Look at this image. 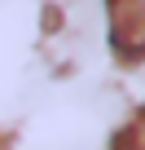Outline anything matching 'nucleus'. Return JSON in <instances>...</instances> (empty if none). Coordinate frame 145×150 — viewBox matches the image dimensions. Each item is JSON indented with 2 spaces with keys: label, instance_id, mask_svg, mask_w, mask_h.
I'll return each mask as SVG.
<instances>
[{
  "label": "nucleus",
  "instance_id": "1",
  "mask_svg": "<svg viewBox=\"0 0 145 150\" xmlns=\"http://www.w3.org/2000/svg\"><path fill=\"white\" fill-rule=\"evenodd\" d=\"M110 49L123 62L145 57V0H110Z\"/></svg>",
  "mask_w": 145,
  "mask_h": 150
},
{
  "label": "nucleus",
  "instance_id": "2",
  "mask_svg": "<svg viewBox=\"0 0 145 150\" xmlns=\"http://www.w3.org/2000/svg\"><path fill=\"white\" fill-rule=\"evenodd\" d=\"M110 150H145V110H141V115L110 141Z\"/></svg>",
  "mask_w": 145,
  "mask_h": 150
}]
</instances>
